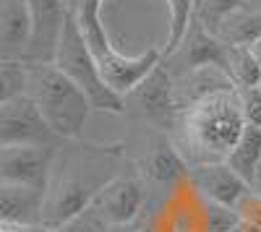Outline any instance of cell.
<instances>
[{
    "instance_id": "obj_22",
    "label": "cell",
    "mask_w": 261,
    "mask_h": 232,
    "mask_svg": "<svg viewBox=\"0 0 261 232\" xmlns=\"http://www.w3.org/2000/svg\"><path fill=\"white\" fill-rule=\"evenodd\" d=\"M246 6V0H199L196 6V21L212 34H217L220 24L232 16L235 11H241Z\"/></svg>"
},
{
    "instance_id": "obj_13",
    "label": "cell",
    "mask_w": 261,
    "mask_h": 232,
    "mask_svg": "<svg viewBox=\"0 0 261 232\" xmlns=\"http://www.w3.org/2000/svg\"><path fill=\"white\" fill-rule=\"evenodd\" d=\"M193 191L199 193L204 201L222 204V206H238L248 193L251 185L238 175L227 162H214V164H199L191 167L188 175Z\"/></svg>"
},
{
    "instance_id": "obj_12",
    "label": "cell",
    "mask_w": 261,
    "mask_h": 232,
    "mask_svg": "<svg viewBox=\"0 0 261 232\" xmlns=\"http://www.w3.org/2000/svg\"><path fill=\"white\" fill-rule=\"evenodd\" d=\"M227 57V45L212 32H206L199 21L193 18L191 29L180 39V45L165 55V66L170 68L172 76H180L186 71L201 68V66H220L225 68Z\"/></svg>"
},
{
    "instance_id": "obj_16",
    "label": "cell",
    "mask_w": 261,
    "mask_h": 232,
    "mask_svg": "<svg viewBox=\"0 0 261 232\" xmlns=\"http://www.w3.org/2000/svg\"><path fill=\"white\" fill-rule=\"evenodd\" d=\"M230 89H238V86L220 66H201V68H193V71L175 76V94H178L180 110L191 107V104L201 102L212 94L230 92Z\"/></svg>"
},
{
    "instance_id": "obj_20",
    "label": "cell",
    "mask_w": 261,
    "mask_h": 232,
    "mask_svg": "<svg viewBox=\"0 0 261 232\" xmlns=\"http://www.w3.org/2000/svg\"><path fill=\"white\" fill-rule=\"evenodd\" d=\"M107 3H115V0H107ZM165 3H167V13H170L167 42H165V55H167L180 45V39L191 29L193 18H196V0H165Z\"/></svg>"
},
{
    "instance_id": "obj_4",
    "label": "cell",
    "mask_w": 261,
    "mask_h": 232,
    "mask_svg": "<svg viewBox=\"0 0 261 232\" xmlns=\"http://www.w3.org/2000/svg\"><path fill=\"white\" fill-rule=\"evenodd\" d=\"M29 97L63 141L84 136V125L94 112L92 99L55 63H29Z\"/></svg>"
},
{
    "instance_id": "obj_17",
    "label": "cell",
    "mask_w": 261,
    "mask_h": 232,
    "mask_svg": "<svg viewBox=\"0 0 261 232\" xmlns=\"http://www.w3.org/2000/svg\"><path fill=\"white\" fill-rule=\"evenodd\" d=\"M217 37H220L225 45L232 47H251L261 39V11H251V8H241L232 16H227L220 29H217Z\"/></svg>"
},
{
    "instance_id": "obj_1",
    "label": "cell",
    "mask_w": 261,
    "mask_h": 232,
    "mask_svg": "<svg viewBox=\"0 0 261 232\" xmlns=\"http://www.w3.org/2000/svg\"><path fill=\"white\" fill-rule=\"evenodd\" d=\"M125 162V143H97L81 138L63 141L47 185L42 224L55 229L86 212L94 196L123 170Z\"/></svg>"
},
{
    "instance_id": "obj_24",
    "label": "cell",
    "mask_w": 261,
    "mask_h": 232,
    "mask_svg": "<svg viewBox=\"0 0 261 232\" xmlns=\"http://www.w3.org/2000/svg\"><path fill=\"white\" fill-rule=\"evenodd\" d=\"M238 209V232H261V196L248 193Z\"/></svg>"
},
{
    "instance_id": "obj_5",
    "label": "cell",
    "mask_w": 261,
    "mask_h": 232,
    "mask_svg": "<svg viewBox=\"0 0 261 232\" xmlns=\"http://www.w3.org/2000/svg\"><path fill=\"white\" fill-rule=\"evenodd\" d=\"M53 63L86 92V97L92 99L94 112L125 115V97L113 92L110 86H107V81L102 78L97 60H94L89 45H86V39L79 29L73 0H71V11H68V18H65V29H63V37H60V45H58V52H55Z\"/></svg>"
},
{
    "instance_id": "obj_9",
    "label": "cell",
    "mask_w": 261,
    "mask_h": 232,
    "mask_svg": "<svg viewBox=\"0 0 261 232\" xmlns=\"http://www.w3.org/2000/svg\"><path fill=\"white\" fill-rule=\"evenodd\" d=\"M63 138L50 128L37 102L24 94L0 102V146H60Z\"/></svg>"
},
{
    "instance_id": "obj_7",
    "label": "cell",
    "mask_w": 261,
    "mask_h": 232,
    "mask_svg": "<svg viewBox=\"0 0 261 232\" xmlns=\"http://www.w3.org/2000/svg\"><path fill=\"white\" fill-rule=\"evenodd\" d=\"M128 110H134L136 118L146 123L151 131H165L172 136L183 110L175 94V76L170 73L165 60L125 97V112Z\"/></svg>"
},
{
    "instance_id": "obj_32",
    "label": "cell",
    "mask_w": 261,
    "mask_h": 232,
    "mask_svg": "<svg viewBox=\"0 0 261 232\" xmlns=\"http://www.w3.org/2000/svg\"><path fill=\"white\" fill-rule=\"evenodd\" d=\"M196 6H199V0H196Z\"/></svg>"
},
{
    "instance_id": "obj_30",
    "label": "cell",
    "mask_w": 261,
    "mask_h": 232,
    "mask_svg": "<svg viewBox=\"0 0 261 232\" xmlns=\"http://www.w3.org/2000/svg\"><path fill=\"white\" fill-rule=\"evenodd\" d=\"M251 52H253V55H256V60L261 63V39L256 42V45H251Z\"/></svg>"
},
{
    "instance_id": "obj_25",
    "label": "cell",
    "mask_w": 261,
    "mask_h": 232,
    "mask_svg": "<svg viewBox=\"0 0 261 232\" xmlns=\"http://www.w3.org/2000/svg\"><path fill=\"white\" fill-rule=\"evenodd\" d=\"M238 99H241V112H243L246 125L261 128V86L238 89Z\"/></svg>"
},
{
    "instance_id": "obj_14",
    "label": "cell",
    "mask_w": 261,
    "mask_h": 232,
    "mask_svg": "<svg viewBox=\"0 0 261 232\" xmlns=\"http://www.w3.org/2000/svg\"><path fill=\"white\" fill-rule=\"evenodd\" d=\"M32 39L29 0H0V60H24Z\"/></svg>"
},
{
    "instance_id": "obj_10",
    "label": "cell",
    "mask_w": 261,
    "mask_h": 232,
    "mask_svg": "<svg viewBox=\"0 0 261 232\" xmlns=\"http://www.w3.org/2000/svg\"><path fill=\"white\" fill-rule=\"evenodd\" d=\"M60 146H0V185L47 191Z\"/></svg>"
},
{
    "instance_id": "obj_23",
    "label": "cell",
    "mask_w": 261,
    "mask_h": 232,
    "mask_svg": "<svg viewBox=\"0 0 261 232\" xmlns=\"http://www.w3.org/2000/svg\"><path fill=\"white\" fill-rule=\"evenodd\" d=\"M206 232H238V209L204 201Z\"/></svg>"
},
{
    "instance_id": "obj_3",
    "label": "cell",
    "mask_w": 261,
    "mask_h": 232,
    "mask_svg": "<svg viewBox=\"0 0 261 232\" xmlns=\"http://www.w3.org/2000/svg\"><path fill=\"white\" fill-rule=\"evenodd\" d=\"M105 3L107 0H73V11L79 18V29L97 60L107 86L120 97H128L165 60V47H149L136 55H125L123 50H118L102 24Z\"/></svg>"
},
{
    "instance_id": "obj_28",
    "label": "cell",
    "mask_w": 261,
    "mask_h": 232,
    "mask_svg": "<svg viewBox=\"0 0 261 232\" xmlns=\"http://www.w3.org/2000/svg\"><path fill=\"white\" fill-rule=\"evenodd\" d=\"M251 191L261 196V159H258V164H256V172H253V178H251Z\"/></svg>"
},
{
    "instance_id": "obj_31",
    "label": "cell",
    "mask_w": 261,
    "mask_h": 232,
    "mask_svg": "<svg viewBox=\"0 0 261 232\" xmlns=\"http://www.w3.org/2000/svg\"><path fill=\"white\" fill-rule=\"evenodd\" d=\"M246 8H251V11H261V0H246Z\"/></svg>"
},
{
    "instance_id": "obj_6",
    "label": "cell",
    "mask_w": 261,
    "mask_h": 232,
    "mask_svg": "<svg viewBox=\"0 0 261 232\" xmlns=\"http://www.w3.org/2000/svg\"><path fill=\"white\" fill-rule=\"evenodd\" d=\"M130 164H134V170L139 172V178L146 185L149 204L167 198L191 175V167H188L186 157L180 154L175 138L165 131H151L141 141Z\"/></svg>"
},
{
    "instance_id": "obj_11",
    "label": "cell",
    "mask_w": 261,
    "mask_h": 232,
    "mask_svg": "<svg viewBox=\"0 0 261 232\" xmlns=\"http://www.w3.org/2000/svg\"><path fill=\"white\" fill-rule=\"evenodd\" d=\"M32 6V39L24 60L27 63H53L65 18L71 11V0H29Z\"/></svg>"
},
{
    "instance_id": "obj_2",
    "label": "cell",
    "mask_w": 261,
    "mask_h": 232,
    "mask_svg": "<svg viewBox=\"0 0 261 232\" xmlns=\"http://www.w3.org/2000/svg\"><path fill=\"white\" fill-rule=\"evenodd\" d=\"M243 131L246 120L241 112L238 89H230L186 107L172 131V138L188 167H199L225 162Z\"/></svg>"
},
{
    "instance_id": "obj_33",
    "label": "cell",
    "mask_w": 261,
    "mask_h": 232,
    "mask_svg": "<svg viewBox=\"0 0 261 232\" xmlns=\"http://www.w3.org/2000/svg\"><path fill=\"white\" fill-rule=\"evenodd\" d=\"M258 86H261V81H258Z\"/></svg>"
},
{
    "instance_id": "obj_18",
    "label": "cell",
    "mask_w": 261,
    "mask_h": 232,
    "mask_svg": "<svg viewBox=\"0 0 261 232\" xmlns=\"http://www.w3.org/2000/svg\"><path fill=\"white\" fill-rule=\"evenodd\" d=\"M258 159H261V128H251V125H246L243 136L238 138V143L232 146V152H230V157L225 162L251 185V178L256 172Z\"/></svg>"
},
{
    "instance_id": "obj_15",
    "label": "cell",
    "mask_w": 261,
    "mask_h": 232,
    "mask_svg": "<svg viewBox=\"0 0 261 232\" xmlns=\"http://www.w3.org/2000/svg\"><path fill=\"white\" fill-rule=\"evenodd\" d=\"M47 191L27 185H0V222L16 227H39ZM45 227V224H42Z\"/></svg>"
},
{
    "instance_id": "obj_19",
    "label": "cell",
    "mask_w": 261,
    "mask_h": 232,
    "mask_svg": "<svg viewBox=\"0 0 261 232\" xmlns=\"http://www.w3.org/2000/svg\"><path fill=\"white\" fill-rule=\"evenodd\" d=\"M225 73L232 78V83L238 89L258 86V81H261V63L256 60L251 47H232V45H227Z\"/></svg>"
},
{
    "instance_id": "obj_29",
    "label": "cell",
    "mask_w": 261,
    "mask_h": 232,
    "mask_svg": "<svg viewBox=\"0 0 261 232\" xmlns=\"http://www.w3.org/2000/svg\"><path fill=\"white\" fill-rule=\"evenodd\" d=\"M110 232H141V227L136 222V224H125V227H110Z\"/></svg>"
},
{
    "instance_id": "obj_26",
    "label": "cell",
    "mask_w": 261,
    "mask_h": 232,
    "mask_svg": "<svg viewBox=\"0 0 261 232\" xmlns=\"http://www.w3.org/2000/svg\"><path fill=\"white\" fill-rule=\"evenodd\" d=\"M53 232H110V227H107L97 214H92L89 209H86V212L76 214L73 219H68V222H63L60 227H55Z\"/></svg>"
},
{
    "instance_id": "obj_27",
    "label": "cell",
    "mask_w": 261,
    "mask_h": 232,
    "mask_svg": "<svg viewBox=\"0 0 261 232\" xmlns=\"http://www.w3.org/2000/svg\"><path fill=\"white\" fill-rule=\"evenodd\" d=\"M0 229H3V232H53L50 227H16V224H3V227H0Z\"/></svg>"
},
{
    "instance_id": "obj_21",
    "label": "cell",
    "mask_w": 261,
    "mask_h": 232,
    "mask_svg": "<svg viewBox=\"0 0 261 232\" xmlns=\"http://www.w3.org/2000/svg\"><path fill=\"white\" fill-rule=\"evenodd\" d=\"M29 94V63L27 60H0V102Z\"/></svg>"
},
{
    "instance_id": "obj_8",
    "label": "cell",
    "mask_w": 261,
    "mask_h": 232,
    "mask_svg": "<svg viewBox=\"0 0 261 232\" xmlns=\"http://www.w3.org/2000/svg\"><path fill=\"white\" fill-rule=\"evenodd\" d=\"M146 204H149L146 185L128 159L123 170L94 196V201L89 204V212L97 214L107 227H125L136 224L144 217Z\"/></svg>"
}]
</instances>
